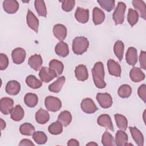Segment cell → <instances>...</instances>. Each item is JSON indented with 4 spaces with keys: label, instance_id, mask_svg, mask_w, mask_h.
<instances>
[{
    "label": "cell",
    "instance_id": "6da1fadb",
    "mask_svg": "<svg viewBox=\"0 0 146 146\" xmlns=\"http://www.w3.org/2000/svg\"><path fill=\"white\" fill-rule=\"evenodd\" d=\"M92 75L94 84L98 88L102 89L106 87L104 65L102 62H98L94 64L92 68Z\"/></svg>",
    "mask_w": 146,
    "mask_h": 146
},
{
    "label": "cell",
    "instance_id": "7a4b0ae2",
    "mask_svg": "<svg viewBox=\"0 0 146 146\" xmlns=\"http://www.w3.org/2000/svg\"><path fill=\"white\" fill-rule=\"evenodd\" d=\"M89 46V41L84 36L75 37L72 43V49L76 55H82L87 51Z\"/></svg>",
    "mask_w": 146,
    "mask_h": 146
},
{
    "label": "cell",
    "instance_id": "3957f363",
    "mask_svg": "<svg viewBox=\"0 0 146 146\" xmlns=\"http://www.w3.org/2000/svg\"><path fill=\"white\" fill-rule=\"evenodd\" d=\"M126 5L123 2H119L113 13L112 19L115 25H121L124 21Z\"/></svg>",
    "mask_w": 146,
    "mask_h": 146
},
{
    "label": "cell",
    "instance_id": "277c9868",
    "mask_svg": "<svg viewBox=\"0 0 146 146\" xmlns=\"http://www.w3.org/2000/svg\"><path fill=\"white\" fill-rule=\"evenodd\" d=\"M44 105L46 109L51 112H57L62 107L61 100L56 97L48 96L45 98Z\"/></svg>",
    "mask_w": 146,
    "mask_h": 146
},
{
    "label": "cell",
    "instance_id": "5b68a950",
    "mask_svg": "<svg viewBox=\"0 0 146 146\" xmlns=\"http://www.w3.org/2000/svg\"><path fill=\"white\" fill-rule=\"evenodd\" d=\"M58 76L56 72L50 67H42L39 72L40 80L45 83H48Z\"/></svg>",
    "mask_w": 146,
    "mask_h": 146
},
{
    "label": "cell",
    "instance_id": "8992f818",
    "mask_svg": "<svg viewBox=\"0 0 146 146\" xmlns=\"http://www.w3.org/2000/svg\"><path fill=\"white\" fill-rule=\"evenodd\" d=\"M80 107L84 112L88 114L94 113L98 110L93 100L89 98H84L82 100Z\"/></svg>",
    "mask_w": 146,
    "mask_h": 146
},
{
    "label": "cell",
    "instance_id": "52a82bcc",
    "mask_svg": "<svg viewBox=\"0 0 146 146\" xmlns=\"http://www.w3.org/2000/svg\"><path fill=\"white\" fill-rule=\"evenodd\" d=\"M96 100L99 105L103 108H108L112 105V98L108 93H98Z\"/></svg>",
    "mask_w": 146,
    "mask_h": 146
},
{
    "label": "cell",
    "instance_id": "ba28073f",
    "mask_svg": "<svg viewBox=\"0 0 146 146\" xmlns=\"http://www.w3.org/2000/svg\"><path fill=\"white\" fill-rule=\"evenodd\" d=\"M14 106V100L9 97H4L0 100V110L4 115L10 113Z\"/></svg>",
    "mask_w": 146,
    "mask_h": 146
},
{
    "label": "cell",
    "instance_id": "9c48e42d",
    "mask_svg": "<svg viewBox=\"0 0 146 146\" xmlns=\"http://www.w3.org/2000/svg\"><path fill=\"white\" fill-rule=\"evenodd\" d=\"M26 52L25 49L21 47H17L13 50L11 52V58L13 62L17 64L22 63L26 58Z\"/></svg>",
    "mask_w": 146,
    "mask_h": 146
},
{
    "label": "cell",
    "instance_id": "30bf717a",
    "mask_svg": "<svg viewBox=\"0 0 146 146\" xmlns=\"http://www.w3.org/2000/svg\"><path fill=\"white\" fill-rule=\"evenodd\" d=\"M26 22L27 25L31 29L33 30L36 33L38 32L39 25V20L30 9H28L27 11L26 15Z\"/></svg>",
    "mask_w": 146,
    "mask_h": 146
},
{
    "label": "cell",
    "instance_id": "8fae6325",
    "mask_svg": "<svg viewBox=\"0 0 146 146\" xmlns=\"http://www.w3.org/2000/svg\"><path fill=\"white\" fill-rule=\"evenodd\" d=\"M75 18L78 22L81 23H87L89 19L88 9L78 7L75 13Z\"/></svg>",
    "mask_w": 146,
    "mask_h": 146
},
{
    "label": "cell",
    "instance_id": "7c38bea8",
    "mask_svg": "<svg viewBox=\"0 0 146 146\" xmlns=\"http://www.w3.org/2000/svg\"><path fill=\"white\" fill-rule=\"evenodd\" d=\"M107 68L110 75L116 77H120L121 72V67L117 62L113 59H109L107 61Z\"/></svg>",
    "mask_w": 146,
    "mask_h": 146
},
{
    "label": "cell",
    "instance_id": "4fadbf2b",
    "mask_svg": "<svg viewBox=\"0 0 146 146\" xmlns=\"http://www.w3.org/2000/svg\"><path fill=\"white\" fill-rule=\"evenodd\" d=\"M2 6L4 11L9 14L15 13L19 9V3L15 0H5Z\"/></svg>",
    "mask_w": 146,
    "mask_h": 146
},
{
    "label": "cell",
    "instance_id": "5bb4252c",
    "mask_svg": "<svg viewBox=\"0 0 146 146\" xmlns=\"http://www.w3.org/2000/svg\"><path fill=\"white\" fill-rule=\"evenodd\" d=\"M54 35L60 41H63L67 36V28L62 24H56L52 29Z\"/></svg>",
    "mask_w": 146,
    "mask_h": 146
},
{
    "label": "cell",
    "instance_id": "9a60e30c",
    "mask_svg": "<svg viewBox=\"0 0 146 146\" xmlns=\"http://www.w3.org/2000/svg\"><path fill=\"white\" fill-rule=\"evenodd\" d=\"M98 125L106 128L107 129L113 131L114 130L111 117L108 114H102L97 119Z\"/></svg>",
    "mask_w": 146,
    "mask_h": 146
},
{
    "label": "cell",
    "instance_id": "2e32d148",
    "mask_svg": "<svg viewBox=\"0 0 146 146\" xmlns=\"http://www.w3.org/2000/svg\"><path fill=\"white\" fill-rule=\"evenodd\" d=\"M21 90V84L16 80H10L7 82L5 87L6 93L10 95H17Z\"/></svg>",
    "mask_w": 146,
    "mask_h": 146
},
{
    "label": "cell",
    "instance_id": "e0dca14e",
    "mask_svg": "<svg viewBox=\"0 0 146 146\" xmlns=\"http://www.w3.org/2000/svg\"><path fill=\"white\" fill-rule=\"evenodd\" d=\"M125 60L127 63L130 66H134L137 62V50L133 47L128 48L125 54Z\"/></svg>",
    "mask_w": 146,
    "mask_h": 146
},
{
    "label": "cell",
    "instance_id": "ac0fdd59",
    "mask_svg": "<svg viewBox=\"0 0 146 146\" xmlns=\"http://www.w3.org/2000/svg\"><path fill=\"white\" fill-rule=\"evenodd\" d=\"M75 75L77 80L82 82L86 80L88 78V72L85 65L79 64L75 69Z\"/></svg>",
    "mask_w": 146,
    "mask_h": 146
},
{
    "label": "cell",
    "instance_id": "d6986e66",
    "mask_svg": "<svg viewBox=\"0 0 146 146\" xmlns=\"http://www.w3.org/2000/svg\"><path fill=\"white\" fill-rule=\"evenodd\" d=\"M42 58L39 54H34L31 56L28 60V64L35 71H38L42 68Z\"/></svg>",
    "mask_w": 146,
    "mask_h": 146
},
{
    "label": "cell",
    "instance_id": "ffe728a7",
    "mask_svg": "<svg viewBox=\"0 0 146 146\" xmlns=\"http://www.w3.org/2000/svg\"><path fill=\"white\" fill-rule=\"evenodd\" d=\"M132 137L136 144L139 146L144 145V136L141 131L135 127H129Z\"/></svg>",
    "mask_w": 146,
    "mask_h": 146
},
{
    "label": "cell",
    "instance_id": "44dd1931",
    "mask_svg": "<svg viewBox=\"0 0 146 146\" xmlns=\"http://www.w3.org/2000/svg\"><path fill=\"white\" fill-rule=\"evenodd\" d=\"M132 3L135 9V11L139 14L140 17L146 19V7L145 3L143 1L140 0H133L132 1Z\"/></svg>",
    "mask_w": 146,
    "mask_h": 146
},
{
    "label": "cell",
    "instance_id": "7402d4cb",
    "mask_svg": "<svg viewBox=\"0 0 146 146\" xmlns=\"http://www.w3.org/2000/svg\"><path fill=\"white\" fill-rule=\"evenodd\" d=\"M129 77L131 80L137 83L145 79V74L139 67H133L129 72Z\"/></svg>",
    "mask_w": 146,
    "mask_h": 146
},
{
    "label": "cell",
    "instance_id": "603a6c76",
    "mask_svg": "<svg viewBox=\"0 0 146 146\" xmlns=\"http://www.w3.org/2000/svg\"><path fill=\"white\" fill-rule=\"evenodd\" d=\"M105 19V14L103 10L98 7H95L92 10V20L94 25L102 23Z\"/></svg>",
    "mask_w": 146,
    "mask_h": 146
},
{
    "label": "cell",
    "instance_id": "cb8c5ba5",
    "mask_svg": "<svg viewBox=\"0 0 146 146\" xmlns=\"http://www.w3.org/2000/svg\"><path fill=\"white\" fill-rule=\"evenodd\" d=\"M55 52L59 56L66 57L69 54L68 44L63 41L59 42L55 46Z\"/></svg>",
    "mask_w": 146,
    "mask_h": 146
},
{
    "label": "cell",
    "instance_id": "d4e9b609",
    "mask_svg": "<svg viewBox=\"0 0 146 146\" xmlns=\"http://www.w3.org/2000/svg\"><path fill=\"white\" fill-rule=\"evenodd\" d=\"M11 119L15 121H21L24 117L25 112L20 105L15 106L10 112Z\"/></svg>",
    "mask_w": 146,
    "mask_h": 146
},
{
    "label": "cell",
    "instance_id": "484cf974",
    "mask_svg": "<svg viewBox=\"0 0 146 146\" xmlns=\"http://www.w3.org/2000/svg\"><path fill=\"white\" fill-rule=\"evenodd\" d=\"M35 118L36 121L38 124H44L48 121L50 119V115L47 111L42 108H40L36 112Z\"/></svg>",
    "mask_w": 146,
    "mask_h": 146
},
{
    "label": "cell",
    "instance_id": "4316f807",
    "mask_svg": "<svg viewBox=\"0 0 146 146\" xmlns=\"http://www.w3.org/2000/svg\"><path fill=\"white\" fill-rule=\"evenodd\" d=\"M65 82V77L64 76L58 78L54 82L48 86V90L52 92H59Z\"/></svg>",
    "mask_w": 146,
    "mask_h": 146
},
{
    "label": "cell",
    "instance_id": "83f0119b",
    "mask_svg": "<svg viewBox=\"0 0 146 146\" xmlns=\"http://www.w3.org/2000/svg\"><path fill=\"white\" fill-rule=\"evenodd\" d=\"M128 135L122 130L117 131L116 133L115 142V144L117 146H125L128 143Z\"/></svg>",
    "mask_w": 146,
    "mask_h": 146
},
{
    "label": "cell",
    "instance_id": "f1b7e54d",
    "mask_svg": "<svg viewBox=\"0 0 146 146\" xmlns=\"http://www.w3.org/2000/svg\"><path fill=\"white\" fill-rule=\"evenodd\" d=\"M57 120L59 121L63 126L67 127L72 121L71 113L68 111H62L59 115Z\"/></svg>",
    "mask_w": 146,
    "mask_h": 146
},
{
    "label": "cell",
    "instance_id": "f546056e",
    "mask_svg": "<svg viewBox=\"0 0 146 146\" xmlns=\"http://www.w3.org/2000/svg\"><path fill=\"white\" fill-rule=\"evenodd\" d=\"M24 102L27 107L30 108H33L35 107L38 104V96L34 93H27L24 97Z\"/></svg>",
    "mask_w": 146,
    "mask_h": 146
},
{
    "label": "cell",
    "instance_id": "4dcf8cb0",
    "mask_svg": "<svg viewBox=\"0 0 146 146\" xmlns=\"http://www.w3.org/2000/svg\"><path fill=\"white\" fill-rule=\"evenodd\" d=\"M42 81L37 79L34 75H30L26 79V84L30 88L37 89L42 86Z\"/></svg>",
    "mask_w": 146,
    "mask_h": 146
},
{
    "label": "cell",
    "instance_id": "1f68e13d",
    "mask_svg": "<svg viewBox=\"0 0 146 146\" xmlns=\"http://www.w3.org/2000/svg\"><path fill=\"white\" fill-rule=\"evenodd\" d=\"M115 119L117 127L120 129L125 131L128 127V120L127 118L123 115L116 113L115 115Z\"/></svg>",
    "mask_w": 146,
    "mask_h": 146
},
{
    "label": "cell",
    "instance_id": "d6a6232c",
    "mask_svg": "<svg viewBox=\"0 0 146 146\" xmlns=\"http://www.w3.org/2000/svg\"><path fill=\"white\" fill-rule=\"evenodd\" d=\"M124 50V44L121 40H117L113 46V52L118 58L121 61L123 59Z\"/></svg>",
    "mask_w": 146,
    "mask_h": 146
},
{
    "label": "cell",
    "instance_id": "836d02e7",
    "mask_svg": "<svg viewBox=\"0 0 146 146\" xmlns=\"http://www.w3.org/2000/svg\"><path fill=\"white\" fill-rule=\"evenodd\" d=\"M35 10L39 16L46 17L47 15V10L46 5L43 0H36L34 1Z\"/></svg>",
    "mask_w": 146,
    "mask_h": 146
},
{
    "label": "cell",
    "instance_id": "e575fe53",
    "mask_svg": "<svg viewBox=\"0 0 146 146\" xmlns=\"http://www.w3.org/2000/svg\"><path fill=\"white\" fill-rule=\"evenodd\" d=\"M20 133L25 136H31L35 132V127L29 123H25L19 127Z\"/></svg>",
    "mask_w": 146,
    "mask_h": 146
},
{
    "label": "cell",
    "instance_id": "d590c367",
    "mask_svg": "<svg viewBox=\"0 0 146 146\" xmlns=\"http://www.w3.org/2000/svg\"><path fill=\"white\" fill-rule=\"evenodd\" d=\"M49 67L54 70L56 72L58 76L60 75L64 70V65L63 63L56 59H52L49 62Z\"/></svg>",
    "mask_w": 146,
    "mask_h": 146
},
{
    "label": "cell",
    "instance_id": "8d00e7d4",
    "mask_svg": "<svg viewBox=\"0 0 146 146\" xmlns=\"http://www.w3.org/2000/svg\"><path fill=\"white\" fill-rule=\"evenodd\" d=\"M131 93L132 88L129 85L127 84L120 86L117 90V94L121 98H127L129 97Z\"/></svg>",
    "mask_w": 146,
    "mask_h": 146
},
{
    "label": "cell",
    "instance_id": "74e56055",
    "mask_svg": "<svg viewBox=\"0 0 146 146\" xmlns=\"http://www.w3.org/2000/svg\"><path fill=\"white\" fill-rule=\"evenodd\" d=\"M48 131L52 135H57L60 134L63 131V125L57 120L56 121L52 123L48 126Z\"/></svg>",
    "mask_w": 146,
    "mask_h": 146
},
{
    "label": "cell",
    "instance_id": "f35d334b",
    "mask_svg": "<svg viewBox=\"0 0 146 146\" xmlns=\"http://www.w3.org/2000/svg\"><path fill=\"white\" fill-rule=\"evenodd\" d=\"M33 138L34 141L38 144H44L47 141V137L43 131H36L33 134Z\"/></svg>",
    "mask_w": 146,
    "mask_h": 146
},
{
    "label": "cell",
    "instance_id": "ab89813d",
    "mask_svg": "<svg viewBox=\"0 0 146 146\" xmlns=\"http://www.w3.org/2000/svg\"><path fill=\"white\" fill-rule=\"evenodd\" d=\"M139 20V14L133 9L129 8L127 14V21L131 27L136 24Z\"/></svg>",
    "mask_w": 146,
    "mask_h": 146
},
{
    "label": "cell",
    "instance_id": "60d3db41",
    "mask_svg": "<svg viewBox=\"0 0 146 146\" xmlns=\"http://www.w3.org/2000/svg\"><path fill=\"white\" fill-rule=\"evenodd\" d=\"M102 144L104 146H113L115 145V142L113 136L107 131L104 132L102 137Z\"/></svg>",
    "mask_w": 146,
    "mask_h": 146
},
{
    "label": "cell",
    "instance_id": "b9f144b4",
    "mask_svg": "<svg viewBox=\"0 0 146 146\" xmlns=\"http://www.w3.org/2000/svg\"><path fill=\"white\" fill-rule=\"evenodd\" d=\"M97 2L101 7L107 12L112 11L115 7V1L114 0H100Z\"/></svg>",
    "mask_w": 146,
    "mask_h": 146
},
{
    "label": "cell",
    "instance_id": "7bdbcfd3",
    "mask_svg": "<svg viewBox=\"0 0 146 146\" xmlns=\"http://www.w3.org/2000/svg\"><path fill=\"white\" fill-rule=\"evenodd\" d=\"M62 3V8L66 12L71 11L74 7L75 1L74 0H64L60 1Z\"/></svg>",
    "mask_w": 146,
    "mask_h": 146
},
{
    "label": "cell",
    "instance_id": "ee69618b",
    "mask_svg": "<svg viewBox=\"0 0 146 146\" xmlns=\"http://www.w3.org/2000/svg\"><path fill=\"white\" fill-rule=\"evenodd\" d=\"M9 65V59L7 56L3 53L0 54V70H5Z\"/></svg>",
    "mask_w": 146,
    "mask_h": 146
},
{
    "label": "cell",
    "instance_id": "f6af8a7d",
    "mask_svg": "<svg viewBox=\"0 0 146 146\" xmlns=\"http://www.w3.org/2000/svg\"><path fill=\"white\" fill-rule=\"evenodd\" d=\"M137 94L140 98L145 103L146 101V86L145 84H141L138 88Z\"/></svg>",
    "mask_w": 146,
    "mask_h": 146
},
{
    "label": "cell",
    "instance_id": "bcb514c9",
    "mask_svg": "<svg viewBox=\"0 0 146 146\" xmlns=\"http://www.w3.org/2000/svg\"><path fill=\"white\" fill-rule=\"evenodd\" d=\"M139 62L141 68L145 70L146 68V52L144 51H141L139 56Z\"/></svg>",
    "mask_w": 146,
    "mask_h": 146
},
{
    "label": "cell",
    "instance_id": "7dc6e473",
    "mask_svg": "<svg viewBox=\"0 0 146 146\" xmlns=\"http://www.w3.org/2000/svg\"><path fill=\"white\" fill-rule=\"evenodd\" d=\"M35 144L29 139H23L22 140H21V141H20L19 145L20 146H27V145H34Z\"/></svg>",
    "mask_w": 146,
    "mask_h": 146
},
{
    "label": "cell",
    "instance_id": "c3c4849f",
    "mask_svg": "<svg viewBox=\"0 0 146 146\" xmlns=\"http://www.w3.org/2000/svg\"><path fill=\"white\" fill-rule=\"evenodd\" d=\"M67 145L68 146H79V143L77 140L75 139H71L68 141Z\"/></svg>",
    "mask_w": 146,
    "mask_h": 146
},
{
    "label": "cell",
    "instance_id": "681fc988",
    "mask_svg": "<svg viewBox=\"0 0 146 146\" xmlns=\"http://www.w3.org/2000/svg\"><path fill=\"white\" fill-rule=\"evenodd\" d=\"M0 120H1V129L3 130L6 128V122L2 119H1Z\"/></svg>",
    "mask_w": 146,
    "mask_h": 146
},
{
    "label": "cell",
    "instance_id": "f907efd6",
    "mask_svg": "<svg viewBox=\"0 0 146 146\" xmlns=\"http://www.w3.org/2000/svg\"><path fill=\"white\" fill-rule=\"evenodd\" d=\"M86 145H98V144L95 142H90L87 144Z\"/></svg>",
    "mask_w": 146,
    "mask_h": 146
}]
</instances>
